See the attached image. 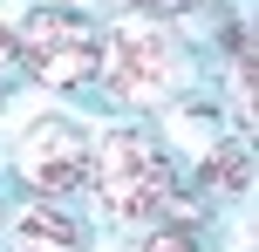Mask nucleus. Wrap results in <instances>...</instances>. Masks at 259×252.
I'll use <instances>...</instances> for the list:
<instances>
[{"instance_id": "f257e3e1", "label": "nucleus", "mask_w": 259, "mask_h": 252, "mask_svg": "<svg viewBox=\"0 0 259 252\" xmlns=\"http://www.w3.org/2000/svg\"><path fill=\"white\" fill-rule=\"evenodd\" d=\"M89 184L103 198L109 218H164L178 205V171H170L164 143L150 130H109L103 143L89 150Z\"/></svg>"}, {"instance_id": "7ed1b4c3", "label": "nucleus", "mask_w": 259, "mask_h": 252, "mask_svg": "<svg viewBox=\"0 0 259 252\" xmlns=\"http://www.w3.org/2000/svg\"><path fill=\"white\" fill-rule=\"evenodd\" d=\"M96 75H103V89L116 95V103H157V95H170L178 55H170V41L157 34V27L130 21L109 41H96Z\"/></svg>"}, {"instance_id": "f03ea898", "label": "nucleus", "mask_w": 259, "mask_h": 252, "mask_svg": "<svg viewBox=\"0 0 259 252\" xmlns=\"http://www.w3.org/2000/svg\"><path fill=\"white\" fill-rule=\"evenodd\" d=\"M14 55L34 68V82L48 89H82L96 82V27L82 14H62V7H41L14 27Z\"/></svg>"}, {"instance_id": "0eeeda50", "label": "nucleus", "mask_w": 259, "mask_h": 252, "mask_svg": "<svg viewBox=\"0 0 259 252\" xmlns=\"http://www.w3.org/2000/svg\"><path fill=\"white\" fill-rule=\"evenodd\" d=\"M137 252H205V239H198V225H157L137 239Z\"/></svg>"}, {"instance_id": "20e7f679", "label": "nucleus", "mask_w": 259, "mask_h": 252, "mask_svg": "<svg viewBox=\"0 0 259 252\" xmlns=\"http://www.w3.org/2000/svg\"><path fill=\"white\" fill-rule=\"evenodd\" d=\"M14 164H21V184L34 198H68V191L89 184V136L62 116H41V123H27Z\"/></svg>"}, {"instance_id": "39448f33", "label": "nucleus", "mask_w": 259, "mask_h": 252, "mask_svg": "<svg viewBox=\"0 0 259 252\" xmlns=\"http://www.w3.org/2000/svg\"><path fill=\"white\" fill-rule=\"evenodd\" d=\"M7 252H82V225L55 205H27L7 225Z\"/></svg>"}, {"instance_id": "423d86ee", "label": "nucleus", "mask_w": 259, "mask_h": 252, "mask_svg": "<svg viewBox=\"0 0 259 252\" xmlns=\"http://www.w3.org/2000/svg\"><path fill=\"white\" fill-rule=\"evenodd\" d=\"M205 184L211 191H232V198L252 191V143H246V136H232V143H219L205 157Z\"/></svg>"}, {"instance_id": "6e6552de", "label": "nucleus", "mask_w": 259, "mask_h": 252, "mask_svg": "<svg viewBox=\"0 0 259 252\" xmlns=\"http://www.w3.org/2000/svg\"><path fill=\"white\" fill-rule=\"evenodd\" d=\"M14 62H21V55H14V27H7V21H0V95H7V82H14V75H7V68H14Z\"/></svg>"}, {"instance_id": "1a4fd4ad", "label": "nucleus", "mask_w": 259, "mask_h": 252, "mask_svg": "<svg viewBox=\"0 0 259 252\" xmlns=\"http://www.w3.org/2000/svg\"><path fill=\"white\" fill-rule=\"evenodd\" d=\"M0 218H7V205H0Z\"/></svg>"}]
</instances>
